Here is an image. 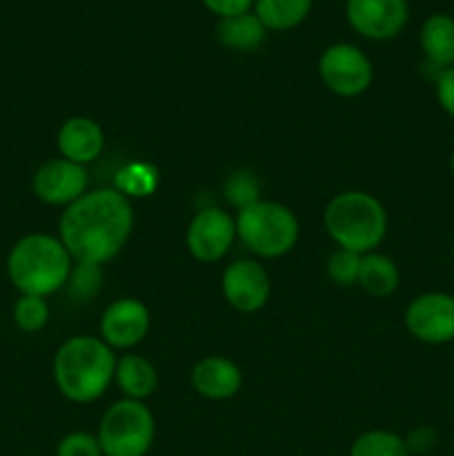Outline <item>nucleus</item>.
I'll use <instances>...</instances> for the list:
<instances>
[{"label":"nucleus","mask_w":454,"mask_h":456,"mask_svg":"<svg viewBox=\"0 0 454 456\" xmlns=\"http://www.w3.org/2000/svg\"><path fill=\"white\" fill-rule=\"evenodd\" d=\"M132 203L118 190H93L65 208L58 239L74 263L105 265L120 254L132 236Z\"/></svg>","instance_id":"obj_1"},{"label":"nucleus","mask_w":454,"mask_h":456,"mask_svg":"<svg viewBox=\"0 0 454 456\" xmlns=\"http://www.w3.org/2000/svg\"><path fill=\"white\" fill-rule=\"evenodd\" d=\"M116 361L101 337L78 334L62 343L53 356V383L71 403H93L114 381Z\"/></svg>","instance_id":"obj_2"},{"label":"nucleus","mask_w":454,"mask_h":456,"mask_svg":"<svg viewBox=\"0 0 454 456\" xmlns=\"http://www.w3.org/2000/svg\"><path fill=\"white\" fill-rule=\"evenodd\" d=\"M74 270V258L58 236L25 234L7 254V276L20 294L52 297L62 289Z\"/></svg>","instance_id":"obj_3"},{"label":"nucleus","mask_w":454,"mask_h":456,"mask_svg":"<svg viewBox=\"0 0 454 456\" xmlns=\"http://www.w3.org/2000/svg\"><path fill=\"white\" fill-rule=\"evenodd\" d=\"M323 225L329 239L341 249L368 254L385 239L387 212L381 200L368 191H341L325 208Z\"/></svg>","instance_id":"obj_4"},{"label":"nucleus","mask_w":454,"mask_h":456,"mask_svg":"<svg viewBox=\"0 0 454 456\" xmlns=\"http://www.w3.org/2000/svg\"><path fill=\"white\" fill-rule=\"evenodd\" d=\"M236 239L261 258H280L298 243L296 214L276 200H256L236 214Z\"/></svg>","instance_id":"obj_5"},{"label":"nucleus","mask_w":454,"mask_h":456,"mask_svg":"<svg viewBox=\"0 0 454 456\" xmlns=\"http://www.w3.org/2000/svg\"><path fill=\"white\" fill-rule=\"evenodd\" d=\"M102 456H147L156 439V421L145 401L120 399L98 423Z\"/></svg>","instance_id":"obj_6"},{"label":"nucleus","mask_w":454,"mask_h":456,"mask_svg":"<svg viewBox=\"0 0 454 456\" xmlns=\"http://www.w3.org/2000/svg\"><path fill=\"white\" fill-rule=\"evenodd\" d=\"M319 76L332 94L341 98H354L368 92L374 69L369 58L359 47L336 43L320 53Z\"/></svg>","instance_id":"obj_7"},{"label":"nucleus","mask_w":454,"mask_h":456,"mask_svg":"<svg viewBox=\"0 0 454 456\" xmlns=\"http://www.w3.org/2000/svg\"><path fill=\"white\" fill-rule=\"evenodd\" d=\"M405 328L426 346H445L454 341V294L426 292L405 307Z\"/></svg>","instance_id":"obj_8"},{"label":"nucleus","mask_w":454,"mask_h":456,"mask_svg":"<svg viewBox=\"0 0 454 456\" xmlns=\"http://www.w3.org/2000/svg\"><path fill=\"white\" fill-rule=\"evenodd\" d=\"M236 240L234 216L221 208H205L194 214L187 225L185 245L200 263H216L231 249Z\"/></svg>","instance_id":"obj_9"},{"label":"nucleus","mask_w":454,"mask_h":456,"mask_svg":"<svg viewBox=\"0 0 454 456\" xmlns=\"http://www.w3.org/2000/svg\"><path fill=\"white\" fill-rule=\"evenodd\" d=\"M87 185L89 178L85 165L71 163L62 156L45 160L31 178L36 199L53 208H69L80 196L87 194Z\"/></svg>","instance_id":"obj_10"},{"label":"nucleus","mask_w":454,"mask_h":456,"mask_svg":"<svg viewBox=\"0 0 454 456\" xmlns=\"http://www.w3.org/2000/svg\"><path fill=\"white\" fill-rule=\"evenodd\" d=\"M347 22L369 40H390L408 22V0H347Z\"/></svg>","instance_id":"obj_11"},{"label":"nucleus","mask_w":454,"mask_h":456,"mask_svg":"<svg viewBox=\"0 0 454 456\" xmlns=\"http://www.w3.org/2000/svg\"><path fill=\"white\" fill-rule=\"evenodd\" d=\"M150 310L132 297L116 298L101 316V338L111 350H132L145 341L150 332Z\"/></svg>","instance_id":"obj_12"},{"label":"nucleus","mask_w":454,"mask_h":456,"mask_svg":"<svg viewBox=\"0 0 454 456\" xmlns=\"http://www.w3.org/2000/svg\"><path fill=\"white\" fill-rule=\"evenodd\" d=\"M221 288L225 301L243 314L263 310L265 303L270 301L272 292L265 267L256 261H249V258H240V261H234L225 267Z\"/></svg>","instance_id":"obj_13"},{"label":"nucleus","mask_w":454,"mask_h":456,"mask_svg":"<svg viewBox=\"0 0 454 456\" xmlns=\"http://www.w3.org/2000/svg\"><path fill=\"white\" fill-rule=\"evenodd\" d=\"M191 387L209 401H227L243 387V372L225 356H205L191 370Z\"/></svg>","instance_id":"obj_14"},{"label":"nucleus","mask_w":454,"mask_h":456,"mask_svg":"<svg viewBox=\"0 0 454 456\" xmlns=\"http://www.w3.org/2000/svg\"><path fill=\"white\" fill-rule=\"evenodd\" d=\"M62 159L78 165H89L105 150V134L96 120L87 116H71L61 125L56 136Z\"/></svg>","instance_id":"obj_15"},{"label":"nucleus","mask_w":454,"mask_h":456,"mask_svg":"<svg viewBox=\"0 0 454 456\" xmlns=\"http://www.w3.org/2000/svg\"><path fill=\"white\" fill-rule=\"evenodd\" d=\"M421 52L426 56V65L434 69L439 76L441 71L454 65V18L448 13H432L421 27L418 34Z\"/></svg>","instance_id":"obj_16"},{"label":"nucleus","mask_w":454,"mask_h":456,"mask_svg":"<svg viewBox=\"0 0 454 456\" xmlns=\"http://www.w3.org/2000/svg\"><path fill=\"white\" fill-rule=\"evenodd\" d=\"M114 381L125 399L145 401L158 387V372L154 363L141 354H123L116 361Z\"/></svg>","instance_id":"obj_17"},{"label":"nucleus","mask_w":454,"mask_h":456,"mask_svg":"<svg viewBox=\"0 0 454 456\" xmlns=\"http://www.w3.org/2000/svg\"><path fill=\"white\" fill-rule=\"evenodd\" d=\"M399 283V265L387 254L368 252L361 256L359 281H356V285H361V289L365 294H369L374 298H385L396 292Z\"/></svg>","instance_id":"obj_18"},{"label":"nucleus","mask_w":454,"mask_h":456,"mask_svg":"<svg viewBox=\"0 0 454 456\" xmlns=\"http://www.w3.org/2000/svg\"><path fill=\"white\" fill-rule=\"evenodd\" d=\"M267 29L258 20L256 13H240V16L221 18L216 27V38L223 47L234 52H254L265 40Z\"/></svg>","instance_id":"obj_19"},{"label":"nucleus","mask_w":454,"mask_h":456,"mask_svg":"<svg viewBox=\"0 0 454 456\" xmlns=\"http://www.w3.org/2000/svg\"><path fill=\"white\" fill-rule=\"evenodd\" d=\"M312 9V0H254V13L265 29L288 31L301 25Z\"/></svg>","instance_id":"obj_20"},{"label":"nucleus","mask_w":454,"mask_h":456,"mask_svg":"<svg viewBox=\"0 0 454 456\" xmlns=\"http://www.w3.org/2000/svg\"><path fill=\"white\" fill-rule=\"evenodd\" d=\"M350 456H409L405 439L390 430H368L354 439Z\"/></svg>","instance_id":"obj_21"},{"label":"nucleus","mask_w":454,"mask_h":456,"mask_svg":"<svg viewBox=\"0 0 454 456\" xmlns=\"http://www.w3.org/2000/svg\"><path fill=\"white\" fill-rule=\"evenodd\" d=\"M13 323L18 330L27 334L40 332L49 323V303L43 297H31V294H20L13 303Z\"/></svg>","instance_id":"obj_22"},{"label":"nucleus","mask_w":454,"mask_h":456,"mask_svg":"<svg viewBox=\"0 0 454 456\" xmlns=\"http://www.w3.org/2000/svg\"><path fill=\"white\" fill-rule=\"evenodd\" d=\"M118 187L116 190L120 194L129 196H150L158 185V172L151 165L145 163H132L118 174Z\"/></svg>","instance_id":"obj_23"},{"label":"nucleus","mask_w":454,"mask_h":456,"mask_svg":"<svg viewBox=\"0 0 454 456\" xmlns=\"http://www.w3.org/2000/svg\"><path fill=\"white\" fill-rule=\"evenodd\" d=\"M361 256L363 254L347 252V249H334L328 256V263H325V272H328V279L332 281L334 285H341V288H350V285H356L359 281V265Z\"/></svg>","instance_id":"obj_24"},{"label":"nucleus","mask_w":454,"mask_h":456,"mask_svg":"<svg viewBox=\"0 0 454 456\" xmlns=\"http://www.w3.org/2000/svg\"><path fill=\"white\" fill-rule=\"evenodd\" d=\"M225 199L239 209H243V208H247V205L261 200V199H258L256 176H254V174H249V172H245V169L231 174V176L227 178V183H225Z\"/></svg>","instance_id":"obj_25"},{"label":"nucleus","mask_w":454,"mask_h":456,"mask_svg":"<svg viewBox=\"0 0 454 456\" xmlns=\"http://www.w3.org/2000/svg\"><path fill=\"white\" fill-rule=\"evenodd\" d=\"M101 283H102L101 265H87V263H76V267L69 274V281H67L69 292L74 294L78 301H89V298L98 292Z\"/></svg>","instance_id":"obj_26"},{"label":"nucleus","mask_w":454,"mask_h":456,"mask_svg":"<svg viewBox=\"0 0 454 456\" xmlns=\"http://www.w3.org/2000/svg\"><path fill=\"white\" fill-rule=\"evenodd\" d=\"M56 456H102L96 435L89 432H69L58 441Z\"/></svg>","instance_id":"obj_27"},{"label":"nucleus","mask_w":454,"mask_h":456,"mask_svg":"<svg viewBox=\"0 0 454 456\" xmlns=\"http://www.w3.org/2000/svg\"><path fill=\"white\" fill-rule=\"evenodd\" d=\"M405 445H408L409 456L412 454H427L436 448L439 444V435H436L434 428L430 426H418L414 430L408 432V436H403Z\"/></svg>","instance_id":"obj_28"},{"label":"nucleus","mask_w":454,"mask_h":456,"mask_svg":"<svg viewBox=\"0 0 454 456\" xmlns=\"http://www.w3.org/2000/svg\"><path fill=\"white\" fill-rule=\"evenodd\" d=\"M434 94L441 110H443L450 118H454V65L448 67V69H443L439 76H436Z\"/></svg>","instance_id":"obj_29"},{"label":"nucleus","mask_w":454,"mask_h":456,"mask_svg":"<svg viewBox=\"0 0 454 456\" xmlns=\"http://www.w3.org/2000/svg\"><path fill=\"white\" fill-rule=\"evenodd\" d=\"M205 7L212 13L221 18H231L240 16V13H247V9L252 7L254 0H203Z\"/></svg>","instance_id":"obj_30"},{"label":"nucleus","mask_w":454,"mask_h":456,"mask_svg":"<svg viewBox=\"0 0 454 456\" xmlns=\"http://www.w3.org/2000/svg\"><path fill=\"white\" fill-rule=\"evenodd\" d=\"M450 174H452V181H454V151L452 156H450Z\"/></svg>","instance_id":"obj_31"},{"label":"nucleus","mask_w":454,"mask_h":456,"mask_svg":"<svg viewBox=\"0 0 454 456\" xmlns=\"http://www.w3.org/2000/svg\"><path fill=\"white\" fill-rule=\"evenodd\" d=\"M452 261H454V243H452Z\"/></svg>","instance_id":"obj_32"}]
</instances>
